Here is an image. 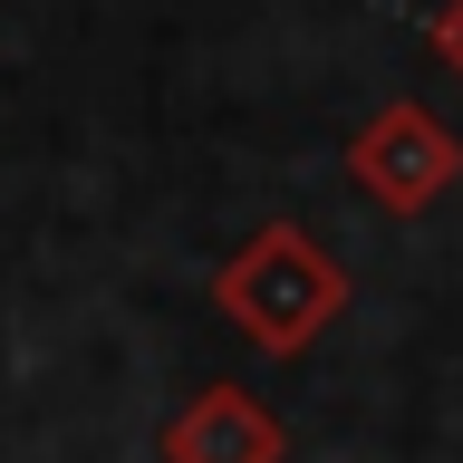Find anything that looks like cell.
Returning a JSON list of instances; mask_svg holds the SVG:
<instances>
[{"label":"cell","instance_id":"3957f363","mask_svg":"<svg viewBox=\"0 0 463 463\" xmlns=\"http://www.w3.org/2000/svg\"><path fill=\"white\" fill-rule=\"evenodd\" d=\"M289 454V434L280 415L251 396V386H203V396L174 405V425H165V463H280Z\"/></svg>","mask_w":463,"mask_h":463},{"label":"cell","instance_id":"277c9868","mask_svg":"<svg viewBox=\"0 0 463 463\" xmlns=\"http://www.w3.org/2000/svg\"><path fill=\"white\" fill-rule=\"evenodd\" d=\"M434 58L463 78V0H444V10H434Z\"/></svg>","mask_w":463,"mask_h":463},{"label":"cell","instance_id":"6da1fadb","mask_svg":"<svg viewBox=\"0 0 463 463\" xmlns=\"http://www.w3.org/2000/svg\"><path fill=\"white\" fill-rule=\"evenodd\" d=\"M213 309L260 347V357H299L338 328L347 309V270L318 251L299 222H260L241 251L213 270Z\"/></svg>","mask_w":463,"mask_h":463},{"label":"cell","instance_id":"7a4b0ae2","mask_svg":"<svg viewBox=\"0 0 463 463\" xmlns=\"http://www.w3.org/2000/svg\"><path fill=\"white\" fill-rule=\"evenodd\" d=\"M454 174H463L454 126L434 107H415V97L376 107L367 126L347 136V184H357L376 213H434V203L454 194Z\"/></svg>","mask_w":463,"mask_h":463}]
</instances>
